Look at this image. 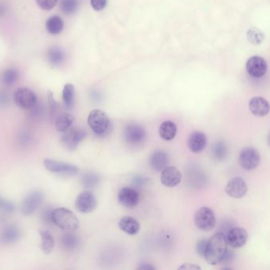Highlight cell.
<instances>
[{
    "mask_svg": "<svg viewBox=\"0 0 270 270\" xmlns=\"http://www.w3.org/2000/svg\"><path fill=\"white\" fill-rule=\"evenodd\" d=\"M229 250L227 237L222 232H218L208 240L207 247L205 250V261L211 265L220 264L225 254Z\"/></svg>",
    "mask_w": 270,
    "mask_h": 270,
    "instance_id": "cell-1",
    "label": "cell"
},
{
    "mask_svg": "<svg viewBox=\"0 0 270 270\" xmlns=\"http://www.w3.org/2000/svg\"><path fill=\"white\" fill-rule=\"evenodd\" d=\"M52 221L64 232H74L79 227V219L72 211L66 208H56L52 212Z\"/></svg>",
    "mask_w": 270,
    "mask_h": 270,
    "instance_id": "cell-2",
    "label": "cell"
},
{
    "mask_svg": "<svg viewBox=\"0 0 270 270\" xmlns=\"http://www.w3.org/2000/svg\"><path fill=\"white\" fill-rule=\"evenodd\" d=\"M88 125L97 136H105L110 129V119L104 111L94 109L88 117Z\"/></svg>",
    "mask_w": 270,
    "mask_h": 270,
    "instance_id": "cell-3",
    "label": "cell"
},
{
    "mask_svg": "<svg viewBox=\"0 0 270 270\" xmlns=\"http://www.w3.org/2000/svg\"><path fill=\"white\" fill-rule=\"evenodd\" d=\"M195 223L198 229L204 232L213 230L216 223L214 212L208 207H202L195 213Z\"/></svg>",
    "mask_w": 270,
    "mask_h": 270,
    "instance_id": "cell-4",
    "label": "cell"
},
{
    "mask_svg": "<svg viewBox=\"0 0 270 270\" xmlns=\"http://www.w3.org/2000/svg\"><path fill=\"white\" fill-rule=\"evenodd\" d=\"M43 165L50 172L66 177L76 175L79 171V169L76 166L51 159H45L43 160Z\"/></svg>",
    "mask_w": 270,
    "mask_h": 270,
    "instance_id": "cell-5",
    "label": "cell"
},
{
    "mask_svg": "<svg viewBox=\"0 0 270 270\" xmlns=\"http://www.w3.org/2000/svg\"><path fill=\"white\" fill-rule=\"evenodd\" d=\"M86 132L80 127H70L61 136V141L66 148L70 150L77 148L79 143L85 139Z\"/></svg>",
    "mask_w": 270,
    "mask_h": 270,
    "instance_id": "cell-6",
    "label": "cell"
},
{
    "mask_svg": "<svg viewBox=\"0 0 270 270\" xmlns=\"http://www.w3.org/2000/svg\"><path fill=\"white\" fill-rule=\"evenodd\" d=\"M44 194L40 190H33L25 197L22 203V213L25 216L33 215L43 203Z\"/></svg>",
    "mask_w": 270,
    "mask_h": 270,
    "instance_id": "cell-7",
    "label": "cell"
},
{
    "mask_svg": "<svg viewBox=\"0 0 270 270\" xmlns=\"http://www.w3.org/2000/svg\"><path fill=\"white\" fill-rule=\"evenodd\" d=\"M125 141L131 146L140 145L146 139V132L142 125L129 124L123 130Z\"/></svg>",
    "mask_w": 270,
    "mask_h": 270,
    "instance_id": "cell-8",
    "label": "cell"
},
{
    "mask_svg": "<svg viewBox=\"0 0 270 270\" xmlns=\"http://www.w3.org/2000/svg\"><path fill=\"white\" fill-rule=\"evenodd\" d=\"M14 101L18 107L29 110L37 102V98L32 90L28 87H21L15 91Z\"/></svg>",
    "mask_w": 270,
    "mask_h": 270,
    "instance_id": "cell-9",
    "label": "cell"
},
{
    "mask_svg": "<svg viewBox=\"0 0 270 270\" xmlns=\"http://www.w3.org/2000/svg\"><path fill=\"white\" fill-rule=\"evenodd\" d=\"M240 167L245 171H252L257 168L260 163V154L257 149L248 147L243 149L239 156Z\"/></svg>",
    "mask_w": 270,
    "mask_h": 270,
    "instance_id": "cell-10",
    "label": "cell"
},
{
    "mask_svg": "<svg viewBox=\"0 0 270 270\" xmlns=\"http://www.w3.org/2000/svg\"><path fill=\"white\" fill-rule=\"evenodd\" d=\"M98 206V201L95 196L89 191H83L78 194L75 200L77 210L81 213H89L94 212Z\"/></svg>",
    "mask_w": 270,
    "mask_h": 270,
    "instance_id": "cell-11",
    "label": "cell"
},
{
    "mask_svg": "<svg viewBox=\"0 0 270 270\" xmlns=\"http://www.w3.org/2000/svg\"><path fill=\"white\" fill-rule=\"evenodd\" d=\"M267 68L268 65L266 60L261 56H251L246 64L247 73L254 78L258 79L264 76L266 74Z\"/></svg>",
    "mask_w": 270,
    "mask_h": 270,
    "instance_id": "cell-12",
    "label": "cell"
},
{
    "mask_svg": "<svg viewBox=\"0 0 270 270\" xmlns=\"http://www.w3.org/2000/svg\"><path fill=\"white\" fill-rule=\"evenodd\" d=\"M118 200L123 206L128 209H132L137 206L139 204L140 201V194L137 189L130 187H123L118 194Z\"/></svg>",
    "mask_w": 270,
    "mask_h": 270,
    "instance_id": "cell-13",
    "label": "cell"
},
{
    "mask_svg": "<svg viewBox=\"0 0 270 270\" xmlns=\"http://www.w3.org/2000/svg\"><path fill=\"white\" fill-rule=\"evenodd\" d=\"M225 192L231 198L240 199L246 196L247 192V185L243 178H234L228 182L225 186Z\"/></svg>",
    "mask_w": 270,
    "mask_h": 270,
    "instance_id": "cell-14",
    "label": "cell"
},
{
    "mask_svg": "<svg viewBox=\"0 0 270 270\" xmlns=\"http://www.w3.org/2000/svg\"><path fill=\"white\" fill-rule=\"evenodd\" d=\"M160 181L164 186L175 187L182 181V174L175 167H166L161 171Z\"/></svg>",
    "mask_w": 270,
    "mask_h": 270,
    "instance_id": "cell-15",
    "label": "cell"
},
{
    "mask_svg": "<svg viewBox=\"0 0 270 270\" xmlns=\"http://www.w3.org/2000/svg\"><path fill=\"white\" fill-rule=\"evenodd\" d=\"M226 237L229 246L233 248H241L247 243L248 234L245 229L234 227L229 230Z\"/></svg>",
    "mask_w": 270,
    "mask_h": 270,
    "instance_id": "cell-16",
    "label": "cell"
},
{
    "mask_svg": "<svg viewBox=\"0 0 270 270\" xmlns=\"http://www.w3.org/2000/svg\"><path fill=\"white\" fill-rule=\"evenodd\" d=\"M249 109L253 115L258 118L266 116L270 111L268 101L261 97H254L249 102Z\"/></svg>",
    "mask_w": 270,
    "mask_h": 270,
    "instance_id": "cell-17",
    "label": "cell"
},
{
    "mask_svg": "<svg viewBox=\"0 0 270 270\" xmlns=\"http://www.w3.org/2000/svg\"><path fill=\"white\" fill-rule=\"evenodd\" d=\"M207 143L206 135L202 132H195L188 138V147L193 153L202 152Z\"/></svg>",
    "mask_w": 270,
    "mask_h": 270,
    "instance_id": "cell-18",
    "label": "cell"
},
{
    "mask_svg": "<svg viewBox=\"0 0 270 270\" xmlns=\"http://www.w3.org/2000/svg\"><path fill=\"white\" fill-rule=\"evenodd\" d=\"M22 236V232L17 225H10L0 233V243L11 245L17 243Z\"/></svg>",
    "mask_w": 270,
    "mask_h": 270,
    "instance_id": "cell-19",
    "label": "cell"
},
{
    "mask_svg": "<svg viewBox=\"0 0 270 270\" xmlns=\"http://www.w3.org/2000/svg\"><path fill=\"white\" fill-rule=\"evenodd\" d=\"M150 167L153 171L160 172L166 167H168V156L167 153L162 150H157L153 151L149 160Z\"/></svg>",
    "mask_w": 270,
    "mask_h": 270,
    "instance_id": "cell-20",
    "label": "cell"
},
{
    "mask_svg": "<svg viewBox=\"0 0 270 270\" xmlns=\"http://www.w3.org/2000/svg\"><path fill=\"white\" fill-rule=\"evenodd\" d=\"M118 225L121 230L129 236H135L140 230V223L132 216H126L121 218Z\"/></svg>",
    "mask_w": 270,
    "mask_h": 270,
    "instance_id": "cell-21",
    "label": "cell"
},
{
    "mask_svg": "<svg viewBox=\"0 0 270 270\" xmlns=\"http://www.w3.org/2000/svg\"><path fill=\"white\" fill-rule=\"evenodd\" d=\"M159 134L165 141L172 140L177 134V125L172 121H165L160 125Z\"/></svg>",
    "mask_w": 270,
    "mask_h": 270,
    "instance_id": "cell-22",
    "label": "cell"
},
{
    "mask_svg": "<svg viewBox=\"0 0 270 270\" xmlns=\"http://www.w3.org/2000/svg\"><path fill=\"white\" fill-rule=\"evenodd\" d=\"M40 236V249L45 254H50L55 248V240L53 235L47 230H39Z\"/></svg>",
    "mask_w": 270,
    "mask_h": 270,
    "instance_id": "cell-23",
    "label": "cell"
},
{
    "mask_svg": "<svg viewBox=\"0 0 270 270\" xmlns=\"http://www.w3.org/2000/svg\"><path fill=\"white\" fill-rule=\"evenodd\" d=\"M74 122H75V118L72 114L67 113V112L63 113L58 117L55 122L56 130L60 133H64L67 129L72 127Z\"/></svg>",
    "mask_w": 270,
    "mask_h": 270,
    "instance_id": "cell-24",
    "label": "cell"
},
{
    "mask_svg": "<svg viewBox=\"0 0 270 270\" xmlns=\"http://www.w3.org/2000/svg\"><path fill=\"white\" fill-rule=\"evenodd\" d=\"M45 26L50 34L58 35L64 29V22L60 16H53L48 19Z\"/></svg>",
    "mask_w": 270,
    "mask_h": 270,
    "instance_id": "cell-25",
    "label": "cell"
},
{
    "mask_svg": "<svg viewBox=\"0 0 270 270\" xmlns=\"http://www.w3.org/2000/svg\"><path fill=\"white\" fill-rule=\"evenodd\" d=\"M65 59L64 52L59 47H52L48 52V60L51 65L60 66Z\"/></svg>",
    "mask_w": 270,
    "mask_h": 270,
    "instance_id": "cell-26",
    "label": "cell"
},
{
    "mask_svg": "<svg viewBox=\"0 0 270 270\" xmlns=\"http://www.w3.org/2000/svg\"><path fill=\"white\" fill-rule=\"evenodd\" d=\"M212 156L216 161H223L228 156V147L224 142L216 141L212 147Z\"/></svg>",
    "mask_w": 270,
    "mask_h": 270,
    "instance_id": "cell-27",
    "label": "cell"
},
{
    "mask_svg": "<svg viewBox=\"0 0 270 270\" xmlns=\"http://www.w3.org/2000/svg\"><path fill=\"white\" fill-rule=\"evenodd\" d=\"M73 232H67L62 236L61 244L63 248L67 250H74L79 244L78 236L72 233Z\"/></svg>",
    "mask_w": 270,
    "mask_h": 270,
    "instance_id": "cell-28",
    "label": "cell"
},
{
    "mask_svg": "<svg viewBox=\"0 0 270 270\" xmlns=\"http://www.w3.org/2000/svg\"><path fill=\"white\" fill-rule=\"evenodd\" d=\"M33 140H34V135L30 129H23L18 133V144L22 148L30 146Z\"/></svg>",
    "mask_w": 270,
    "mask_h": 270,
    "instance_id": "cell-29",
    "label": "cell"
},
{
    "mask_svg": "<svg viewBox=\"0 0 270 270\" xmlns=\"http://www.w3.org/2000/svg\"><path fill=\"white\" fill-rule=\"evenodd\" d=\"M19 78V71L15 68H8L4 71L2 75L3 84L10 87L15 85Z\"/></svg>",
    "mask_w": 270,
    "mask_h": 270,
    "instance_id": "cell-30",
    "label": "cell"
},
{
    "mask_svg": "<svg viewBox=\"0 0 270 270\" xmlns=\"http://www.w3.org/2000/svg\"><path fill=\"white\" fill-rule=\"evenodd\" d=\"M247 38L250 43L254 46H258L265 40V34L258 28L251 27L247 30Z\"/></svg>",
    "mask_w": 270,
    "mask_h": 270,
    "instance_id": "cell-31",
    "label": "cell"
},
{
    "mask_svg": "<svg viewBox=\"0 0 270 270\" xmlns=\"http://www.w3.org/2000/svg\"><path fill=\"white\" fill-rule=\"evenodd\" d=\"M29 116L31 120L33 122H38L40 121L44 118L45 112H46V108H45L44 104L42 102H36L33 107L29 109Z\"/></svg>",
    "mask_w": 270,
    "mask_h": 270,
    "instance_id": "cell-32",
    "label": "cell"
},
{
    "mask_svg": "<svg viewBox=\"0 0 270 270\" xmlns=\"http://www.w3.org/2000/svg\"><path fill=\"white\" fill-rule=\"evenodd\" d=\"M63 100L67 109L72 107L74 100V87L73 84H67L63 87Z\"/></svg>",
    "mask_w": 270,
    "mask_h": 270,
    "instance_id": "cell-33",
    "label": "cell"
},
{
    "mask_svg": "<svg viewBox=\"0 0 270 270\" xmlns=\"http://www.w3.org/2000/svg\"><path fill=\"white\" fill-rule=\"evenodd\" d=\"M100 176L95 173H87L81 178V183L87 189H94L99 183Z\"/></svg>",
    "mask_w": 270,
    "mask_h": 270,
    "instance_id": "cell-34",
    "label": "cell"
},
{
    "mask_svg": "<svg viewBox=\"0 0 270 270\" xmlns=\"http://www.w3.org/2000/svg\"><path fill=\"white\" fill-rule=\"evenodd\" d=\"M60 10L65 15H72L78 8L77 0H61L60 1Z\"/></svg>",
    "mask_w": 270,
    "mask_h": 270,
    "instance_id": "cell-35",
    "label": "cell"
},
{
    "mask_svg": "<svg viewBox=\"0 0 270 270\" xmlns=\"http://www.w3.org/2000/svg\"><path fill=\"white\" fill-rule=\"evenodd\" d=\"M48 103H49V111L52 118L56 115L58 110V103L54 98L53 91H49L47 93Z\"/></svg>",
    "mask_w": 270,
    "mask_h": 270,
    "instance_id": "cell-36",
    "label": "cell"
},
{
    "mask_svg": "<svg viewBox=\"0 0 270 270\" xmlns=\"http://www.w3.org/2000/svg\"><path fill=\"white\" fill-rule=\"evenodd\" d=\"M16 207L12 202L0 196V210L4 211L8 213H13L15 212Z\"/></svg>",
    "mask_w": 270,
    "mask_h": 270,
    "instance_id": "cell-37",
    "label": "cell"
},
{
    "mask_svg": "<svg viewBox=\"0 0 270 270\" xmlns=\"http://www.w3.org/2000/svg\"><path fill=\"white\" fill-rule=\"evenodd\" d=\"M36 4L43 11H51L56 7L58 0H36Z\"/></svg>",
    "mask_w": 270,
    "mask_h": 270,
    "instance_id": "cell-38",
    "label": "cell"
},
{
    "mask_svg": "<svg viewBox=\"0 0 270 270\" xmlns=\"http://www.w3.org/2000/svg\"><path fill=\"white\" fill-rule=\"evenodd\" d=\"M108 0H90V4L93 9L96 11H101L105 9Z\"/></svg>",
    "mask_w": 270,
    "mask_h": 270,
    "instance_id": "cell-39",
    "label": "cell"
},
{
    "mask_svg": "<svg viewBox=\"0 0 270 270\" xmlns=\"http://www.w3.org/2000/svg\"><path fill=\"white\" fill-rule=\"evenodd\" d=\"M10 95L8 91H0V108H5L9 105Z\"/></svg>",
    "mask_w": 270,
    "mask_h": 270,
    "instance_id": "cell-40",
    "label": "cell"
},
{
    "mask_svg": "<svg viewBox=\"0 0 270 270\" xmlns=\"http://www.w3.org/2000/svg\"><path fill=\"white\" fill-rule=\"evenodd\" d=\"M208 240H201L197 243L196 250L201 257L205 256V250H206V247H207Z\"/></svg>",
    "mask_w": 270,
    "mask_h": 270,
    "instance_id": "cell-41",
    "label": "cell"
},
{
    "mask_svg": "<svg viewBox=\"0 0 270 270\" xmlns=\"http://www.w3.org/2000/svg\"><path fill=\"white\" fill-rule=\"evenodd\" d=\"M52 212H53V210L49 209V208H46V209H43L40 218H41L42 221L43 223H47V224L53 223V221H52Z\"/></svg>",
    "mask_w": 270,
    "mask_h": 270,
    "instance_id": "cell-42",
    "label": "cell"
},
{
    "mask_svg": "<svg viewBox=\"0 0 270 270\" xmlns=\"http://www.w3.org/2000/svg\"><path fill=\"white\" fill-rule=\"evenodd\" d=\"M132 181H133V185L135 186L143 187L147 183L148 180L147 178H145L144 176L137 174L133 177Z\"/></svg>",
    "mask_w": 270,
    "mask_h": 270,
    "instance_id": "cell-43",
    "label": "cell"
},
{
    "mask_svg": "<svg viewBox=\"0 0 270 270\" xmlns=\"http://www.w3.org/2000/svg\"><path fill=\"white\" fill-rule=\"evenodd\" d=\"M180 269H201V267L193 263H184V265L178 267Z\"/></svg>",
    "mask_w": 270,
    "mask_h": 270,
    "instance_id": "cell-44",
    "label": "cell"
},
{
    "mask_svg": "<svg viewBox=\"0 0 270 270\" xmlns=\"http://www.w3.org/2000/svg\"><path fill=\"white\" fill-rule=\"evenodd\" d=\"M138 269L139 270H154L157 269L154 265H150V264H146L144 263L143 265H141L140 266L138 267Z\"/></svg>",
    "mask_w": 270,
    "mask_h": 270,
    "instance_id": "cell-45",
    "label": "cell"
},
{
    "mask_svg": "<svg viewBox=\"0 0 270 270\" xmlns=\"http://www.w3.org/2000/svg\"><path fill=\"white\" fill-rule=\"evenodd\" d=\"M8 11V8L5 4L0 3V17L4 16Z\"/></svg>",
    "mask_w": 270,
    "mask_h": 270,
    "instance_id": "cell-46",
    "label": "cell"
},
{
    "mask_svg": "<svg viewBox=\"0 0 270 270\" xmlns=\"http://www.w3.org/2000/svg\"><path fill=\"white\" fill-rule=\"evenodd\" d=\"M267 140H268V145H269L270 147V133L269 134H268V139H267Z\"/></svg>",
    "mask_w": 270,
    "mask_h": 270,
    "instance_id": "cell-47",
    "label": "cell"
}]
</instances>
